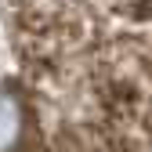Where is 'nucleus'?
Instances as JSON below:
<instances>
[{"label":"nucleus","instance_id":"1","mask_svg":"<svg viewBox=\"0 0 152 152\" xmlns=\"http://www.w3.org/2000/svg\"><path fill=\"white\" fill-rule=\"evenodd\" d=\"M18 134V109L11 105V98H0V148L11 145Z\"/></svg>","mask_w":152,"mask_h":152}]
</instances>
